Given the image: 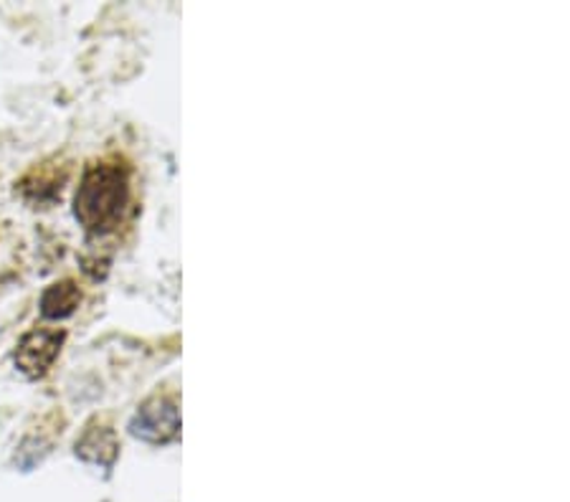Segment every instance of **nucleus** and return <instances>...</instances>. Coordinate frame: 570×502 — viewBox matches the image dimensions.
I'll list each match as a JSON object with an SVG mask.
<instances>
[{
  "mask_svg": "<svg viewBox=\"0 0 570 502\" xmlns=\"http://www.w3.org/2000/svg\"><path fill=\"white\" fill-rule=\"evenodd\" d=\"M130 434L147 444H170L180 434V411L168 396H153L135 411Z\"/></svg>",
  "mask_w": 570,
  "mask_h": 502,
  "instance_id": "2",
  "label": "nucleus"
},
{
  "mask_svg": "<svg viewBox=\"0 0 570 502\" xmlns=\"http://www.w3.org/2000/svg\"><path fill=\"white\" fill-rule=\"evenodd\" d=\"M67 341L63 331H31L21 337L16 348V365L26 378H41L59 358L61 345Z\"/></svg>",
  "mask_w": 570,
  "mask_h": 502,
  "instance_id": "3",
  "label": "nucleus"
},
{
  "mask_svg": "<svg viewBox=\"0 0 570 502\" xmlns=\"http://www.w3.org/2000/svg\"><path fill=\"white\" fill-rule=\"evenodd\" d=\"M79 305H81V289L77 287V282L63 279L43 292L39 307L46 319H63L77 313Z\"/></svg>",
  "mask_w": 570,
  "mask_h": 502,
  "instance_id": "5",
  "label": "nucleus"
},
{
  "mask_svg": "<svg viewBox=\"0 0 570 502\" xmlns=\"http://www.w3.org/2000/svg\"><path fill=\"white\" fill-rule=\"evenodd\" d=\"M119 454L117 434L109 426H91L77 442V456L85 462L99 464V467H112Z\"/></svg>",
  "mask_w": 570,
  "mask_h": 502,
  "instance_id": "4",
  "label": "nucleus"
},
{
  "mask_svg": "<svg viewBox=\"0 0 570 502\" xmlns=\"http://www.w3.org/2000/svg\"><path fill=\"white\" fill-rule=\"evenodd\" d=\"M130 204V170L122 163H97L87 168L73 196V216L89 234H107L119 226Z\"/></svg>",
  "mask_w": 570,
  "mask_h": 502,
  "instance_id": "1",
  "label": "nucleus"
}]
</instances>
